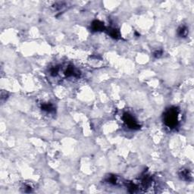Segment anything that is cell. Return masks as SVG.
Masks as SVG:
<instances>
[{
  "label": "cell",
  "instance_id": "obj_1",
  "mask_svg": "<svg viewBox=\"0 0 194 194\" xmlns=\"http://www.w3.org/2000/svg\"><path fill=\"white\" fill-rule=\"evenodd\" d=\"M179 110L176 107H171L165 111L163 115V121L169 128L174 129L178 125Z\"/></svg>",
  "mask_w": 194,
  "mask_h": 194
},
{
  "label": "cell",
  "instance_id": "obj_2",
  "mask_svg": "<svg viewBox=\"0 0 194 194\" xmlns=\"http://www.w3.org/2000/svg\"><path fill=\"white\" fill-rule=\"evenodd\" d=\"M122 119L124 122L125 123V125L128 127L129 128L133 129V130H138L140 128L139 124L131 114L126 112L123 115Z\"/></svg>",
  "mask_w": 194,
  "mask_h": 194
},
{
  "label": "cell",
  "instance_id": "obj_3",
  "mask_svg": "<svg viewBox=\"0 0 194 194\" xmlns=\"http://www.w3.org/2000/svg\"><path fill=\"white\" fill-rule=\"evenodd\" d=\"M64 74H65L66 77H80L81 74L74 66H68V68H66L65 71H64Z\"/></svg>",
  "mask_w": 194,
  "mask_h": 194
},
{
  "label": "cell",
  "instance_id": "obj_4",
  "mask_svg": "<svg viewBox=\"0 0 194 194\" xmlns=\"http://www.w3.org/2000/svg\"><path fill=\"white\" fill-rule=\"evenodd\" d=\"M180 178L186 181H192V174L189 169H181L179 172Z\"/></svg>",
  "mask_w": 194,
  "mask_h": 194
},
{
  "label": "cell",
  "instance_id": "obj_5",
  "mask_svg": "<svg viewBox=\"0 0 194 194\" xmlns=\"http://www.w3.org/2000/svg\"><path fill=\"white\" fill-rule=\"evenodd\" d=\"M91 28L93 31H102L105 29L104 23L100 21H94L91 24Z\"/></svg>",
  "mask_w": 194,
  "mask_h": 194
},
{
  "label": "cell",
  "instance_id": "obj_6",
  "mask_svg": "<svg viewBox=\"0 0 194 194\" xmlns=\"http://www.w3.org/2000/svg\"><path fill=\"white\" fill-rule=\"evenodd\" d=\"M41 109L46 112L51 113V112H53L55 111V107H54V105L52 103H42L41 105Z\"/></svg>",
  "mask_w": 194,
  "mask_h": 194
},
{
  "label": "cell",
  "instance_id": "obj_7",
  "mask_svg": "<svg viewBox=\"0 0 194 194\" xmlns=\"http://www.w3.org/2000/svg\"><path fill=\"white\" fill-rule=\"evenodd\" d=\"M188 28L185 25L181 26L178 30V34L181 37H187V36L188 35Z\"/></svg>",
  "mask_w": 194,
  "mask_h": 194
},
{
  "label": "cell",
  "instance_id": "obj_8",
  "mask_svg": "<svg viewBox=\"0 0 194 194\" xmlns=\"http://www.w3.org/2000/svg\"><path fill=\"white\" fill-rule=\"evenodd\" d=\"M108 33L112 38L114 39H119L120 38V32L118 29L116 28H112V29H110V30L108 31Z\"/></svg>",
  "mask_w": 194,
  "mask_h": 194
},
{
  "label": "cell",
  "instance_id": "obj_9",
  "mask_svg": "<svg viewBox=\"0 0 194 194\" xmlns=\"http://www.w3.org/2000/svg\"><path fill=\"white\" fill-rule=\"evenodd\" d=\"M107 181H108L109 183H111V184L115 185L118 183V178L115 175H111L108 178Z\"/></svg>",
  "mask_w": 194,
  "mask_h": 194
},
{
  "label": "cell",
  "instance_id": "obj_10",
  "mask_svg": "<svg viewBox=\"0 0 194 194\" xmlns=\"http://www.w3.org/2000/svg\"><path fill=\"white\" fill-rule=\"evenodd\" d=\"M59 72V67H53L50 71V73L52 76H56Z\"/></svg>",
  "mask_w": 194,
  "mask_h": 194
},
{
  "label": "cell",
  "instance_id": "obj_11",
  "mask_svg": "<svg viewBox=\"0 0 194 194\" xmlns=\"http://www.w3.org/2000/svg\"><path fill=\"white\" fill-rule=\"evenodd\" d=\"M162 53V50H157L153 52V56L155 57V58H159V57L161 56Z\"/></svg>",
  "mask_w": 194,
  "mask_h": 194
},
{
  "label": "cell",
  "instance_id": "obj_12",
  "mask_svg": "<svg viewBox=\"0 0 194 194\" xmlns=\"http://www.w3.org/2000/svg\"><path fill=\"white\" fill-rule=\"evenodd\" d=\"M24 192L25 193H30L32 192V188L30 185L25 184L24 187Z\"/></svg>",
  "mask_w": 194,
  "mask_h": 194
}]
</instances>
